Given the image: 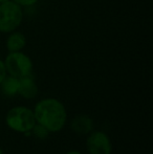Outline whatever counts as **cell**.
<instances>
[{
    "mask_svg": "<svg viewBox=\"0 0 153 154\" xmlns=\"http://www.w3.org/2000/svg\"><path fill=\"white\" fill-rule=\"evenodd\" d=\"M6 73L18 79L33 73V62L31 58L21 51H11L4 60Z\"/></svg>",
    "mask_w": 153,
    "mask_h": 154,
    "instance_id": "cell-4",
    "label": "cell"
},
{
    "mask_svg": "<svg viewBox=\"0 0 153 154\" xmlns=\"http://www.w3.org/2000/svg\"><path fill=\"white\" fill-rule=\"evenodd\" d=\"M66 154H81V153H80L79 152V151H69V152H67V153H66Z\"/></svg>",
    "mask_w": 153,
    "mask_h": 154,
    "instance_id": "cell-13",
    "label": "cell"
},
{
    "mask_svg": "<svg viewBox=\"0 0 153 154\" xmlns=\"http://www.w3.org/2000/svg\"><path fill=\"white\" fill-rule=\"evenodd\" d=\"M36 123L44 126L49 132H59L67 121L64 105L57 99L48 97L38 102L34 109Z\"/></svg>",
    "mask_w": 153,
    "mask_h": 154,
    "instance_id": "cell-1",
    "label": "cell"
},
{
    "mask_svg": "<svg viewBox=\"0 0 153 154\" xmlns=\"http://www.w3.org/2000/svg\"><path fill=\"white\" fill-rule=\"evenodd\" d=\"M49 133H50V132H49L44 126L40 125V124H38V123H36L35 126L33 127V129H32V134H33L35 137H37L38 140H46L49 136Z\"/></svg>",
    "mask_w": 153,
    "mask_h": 154,
    "instance_id": "cell-10",
    "label": "cell"
},
{
    "mask_svg": "<svg viewBox=\"0 0 153 154\" xmlns=\"http://www.w3.org/2000/svg\"><path fill=\"white\" fill-rule=\"evenodd\" d=\"M1 91L6 97H14L18 94V88H19V79L13 75H5L3 81L0 84Z\"/></svg>",
    "mask_w": 153,
    "mask_h": 154,
    "instance_id": "cell-9",
    "label": "cell"
},
{
    "mask_svg": "<svg viewBox=\"0 0 153 154\" xmlns=\"http://www.w3.org/2000/svg\"><path fill=\"white\" fill-rule=\"evenodd\" d=\"M6 1H10V0H0V4L4 3V2H6Z\"/></svg>",
    "mask_w": 153,
    "mask_h": 154,
    "instance_id": "cell-14",
    "label": "cell"
},
{
    "mask_svg": "<svg viewBox=\"0 0 153 154\" xmlns=\"http://www.w3.org/2000/svg\"><path fill=\"white\" fill-rule=\"evenodd\" d=\"M18 94L26 100H32L38 94V86L33 73L19 79Z\"/></svg>",
    "mask_w": 153,
    "mask_h": 154,
    "instance_id": "cell-6",
    "label": "cell"
},
{
    "mask_svg": "<svg viewBox=\"0 0 153 154\" xmlns=\"http://www.w3.org/2000/svg\"><path fill=\"white\" fill-rule=\"evenodd\" d=\"M13 1L16 2L20 6H31L34 5L38 0H13Z\"/></svg>",
    "mask_w": 153,
    "mask_h": 154,
    "instance_id": "cell-11",
    "label": "cell"
},
{
    "mask_svg": "<svg viewBox=\"0 0 153 154\" xmlns=\"http://www.w3.org/2000/svg\"><path fill=\"white\" fill-rule=\"evenodd\" d=\"M70 128L75 133L78 134H89L93 130V121L91 118L85 114L77 116L70 122Z\"/></svg>",
    "mask_w": 153,
    "mask_h": 154,
    "instance_id": "cell-7",
    "label": "cell"
},
{
    "mask_svg": "<svg viewBox=\"0 0 153 154\" xmlns=\"http://www.w3.org/2000/svg\"><path fill=\"white\" fill-rule=\"evenodd\" d=\"M86 146L89 154H111L112 146L109 136L102 131H91Z\"/></svg>",
    "mask_w": 153,
    "mask_h": 154,
    "instance_id": "cell-5",
    "label": "cell"
},
{
    "mask_svg": "<svg viewBox=\"0 0 153 154\" xmlns=\"http://www.w3.org/2000/svg\"><path fill=\"white\" fill-rule=\"evenodd\" d=\"M5 123L10 129L19 133H25L32 131L36 124V119L33 110L18 106L8 110L5 116Z\"/></svg>",
    "mask_w": 153,
    "mask_h": 154,
    "instance_id": "cell-2",
    "label": "cell"
},
{
    "mask_svg": "<svg viewBox=\"0 0 153 154\" xmlns=\"http://www.w3.org/2000/svg\"><path fill=\"white\" fill-rule=\"evenodd\" d=\"M23 19L22 8L16 2L6 1L0 4V32H12L21 24Z\"/></svg>",
    "mask_w": 153,
    "mask_h": 154,
    "instance_id": "cell-3",
    "label": "cell"
},
{
    "mask_svg": "<svg viewBox=\"0 0 153 154\" xmlns=\"http://www.w3.org/2000/svg\"><path fill=\"white\" fill-rule=\"evenodd\" d=\"M0 154H2V150H1V149H0Z\"/></svg>",
    "mask_w": 153,
    "mask_h": 154,
    "instance_id": "cell-15",
    "label": "cell"
},
{
    "mask_svg": "<svg viewBox=\"0 0 153 154\" xmlns=\"http://www.w3.org/2000/svg\"><path fill=\"white\" fill-rule=\"evenodd\" d=\"M5 75H6V70H5V66H4V62L0 59V84L3 81Z\"/></svg>",
    "mask_w": 153,
    "mask_h": 154,
    "instance_id": "cell-12",
    "label": "cell"
},
{
    "mask_svg": "<svg viewBox=\"0 0 153 154\" xmlns=\"http://www.w3.org/2000/svg\"><path fill=\"white\" fill-rule=\"evenodd\" d=\"M6 49L8 51H21L26 45V38L22 32H12L6 39Z\"/></svg>",
    "mask_w": 153,
    "mask_h": 154,
    "instance_id": "cell-8",
    "label": "cell"
}]
</instances>
